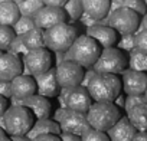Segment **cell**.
Here are the masks:
<instances>
[{"mask_svg":"<svg viewBox=\"0 0 147 141\" xmlns=\"http://www.w3.org/2000/svg\"><path fill=\"white\" fill-rule=\"evenodd\" d=\"M87 89L97 102H114L123 92L121 77L117 74H94L87 84Z\"/></svg>","mask_w":147,"mask_h":141,"instance_id":"obj_1","label":"cell"},{"mask_svg":"<svg viewBox=\"0 0 147 141\" xmlns=\"http://www.w3.org/2000/svg\"><path fill=\"white\" fill-rule=\"evenodd\" d=\"M102 48L98 45L95 39H92L88 35H81L78 36L71 48L66 50V55L63 59L75 60L84 68H92V65L97 62Z\"/></svg>","mask_w":147,"mask_h":141,"instance_id":"obj_2","label":"cell"},{"mask_svg":"<svg viewBox=\"0 0 147 141\" xmlns=\"http://www.w3.org/2000/svg\"><path fill=\"white\" fill-rule=\"evenodd\" d=\"M85 115L91 128L107 132L121 118V108H118L114 102L94 101L90 109L85 112Z\"/></svg>","mask_w":147,"mask_h":141,"instance_id":"obj_3","label":"cell"},{"mask_svg":"<svg viewBox=\"0 0 147 141\" xmlns=\"http://www.w3.org/2000/svg\"><path fill=\"white\" fill-rule=\"evenodd\" d=\"M5 117V128L9 135H26L35 122L32 111L23 105H10Z\"/></svg>","mask_w":147,"mask_h":141,"instance_id":"obj_4","label":"cell"},{"mask_svg":"<svg viewBox=\"0 0 147 141\" xmlns=\"http://www.w3.org/2000/svg\"><path fill=\"white\" fill-rule=\"evenodd\" d=\"M128 66V58L120 48H102L92 69L97 74H117L120 75Z\"/></svg>","mask_w":147,"mask_h":141,"instance_id":"obj_5","label":"cell"},{"mask_svg":"<svg viewBox=\"0 0 147 141\" xmlns=\"http://www.w3.org/2000/svg\"><path fill=\"white\" fill-rule=\"evenodd\" d=\"M43 35H45L46 48L53 52H66L74 43V40L78 38L77 29L66 22L58 23L46 29Z\"/></svg>","mask_w":147,"mask_h":141,"instance_id":"obj_6","label":"cell"},{"mask_svg":"<svg viewBox=\"0 0 147 141\" xmlns=\"http://www.w3.org/2000/svg\"><path fill=\"white\" fill-rule=\"evenodd\" d=\"M55 74L61 88H74L82 84L85 70L75 60L63 59L55 66Z\"/></svg>","mask_w":147,"mask_h":141,"instance_id":"obj_7","label":"cell"},{"mask_svg":"<svg viewBox=\"0 0 147 141\" xmlns=\"http://www.w3.org/2000/svg\"><path fill=\"white\" fill-rule=\"evenodd\" d=\"M108 25L114 28L118 33L121 35H128V33H136L140 26V16L128 9V7H120L114 12H111Z\"/></svg>","mask_w":147,"mask_h":141,"instance_id":"obj_8","label":"cell"},{"mask_svg":"<svg viewBox=\"0 0 147 141\" xmlns=\"http://www.w3.org/2000/svg\"><path fill=\"white\" fill-rule=\"evenodd\" d=\"M23 65H25V69L28 70V74L35 77V75L46 72L48 69L53 66V58L48 48H38V49L29 50L25 55Z\"/></svg>","mask_w":147,"mask_h":141,"instance_id":"obj_9","label":"cell"},{"mask_svg":"<svg viewBox=\"0 0 147 141\" xmlns=\"http://www.w3.org/2000/svg\"><path fill=\"white\" fill-rule=\"evenodd\" d=\"M63 89V97L61 98L62 105L65 108L80 111V112H87L92 104V98L84 85H78L74 88H62Z\"/></svg>","mask_w":147,"mask_h":141,"instance_id":"obj_10","label":"cell"},{"mask_svg":"<svg viewBox=\"0 0 147 141\" xmlns=\"http://www.w3.org/2000/svg\"><path fill=\"white\" fill-rule=\"evenodd\" d=\"M61 132H69V134H77L81 135L84 131L90 128V124L87 121L85 112L74 111L69 108H65L61 117L58 118Z\"/></svg>","mask_w":147,"mask_h":141,"instance_id":"obj_11","label":"cell"},{"mask_svg":"<svg viewBox=\"0 0 147 141\" xmlns=\"http://www.w3.org/2000/svg\"><path fill=\"white\" fill-rule=\"evenodd\" d=\"M121 84L125 95H144L147 89V72L128 68L121 72Z\"/></svg>","mask_w":147,"mask_h":141,"instance_id":"obj_12","label":"cell"},{"mask_svg":"<svg viewBox=\"0 0 147 141\" xmlns=\"http://www.w3.org/2000/svg\"><path fill=\"white\" fill-rule=\"evenodd\" d=\"M12 105H23L26 108H29L35 117V120L39 118H49L52 115V102L49 101V98L39 95V94H33L28 98L23 99H18L15 97H12Z\"/></svg>","mask_w":147,"mask_h":141,"instance_id":"obj_13","label":"cell"},{"mask_svg":"<svg viewBox=\"0 0 147 141\" xmlns=\"http://www.w3.org/2000/svg\"><path fill=\"white\" fill-rule=\"evenodd\" d=\"M23 69L25 65L19 55H15L12 52L0 53V79L12 81L18 75L23 74Z\"/></svg>","mask_w":147,"mask_h":141,"instance_id":"obj_14","label":"cell"},{"mask_svg":"<svg viewBox=\"0 0 147 141\" xmlns=\"http://www.w3.org/2000/svg\"><path fill=\"white\" fill-rule=\"evenodd\" d=\"M35 25L43 30L58 25V23H62V22H66L68 16L65 13V10L62 7H55V6H43L42 9H39V12L35 15Z\"/></svg>","mask_w":147,"mask_h":141,"instance_id":"obj_15","label":"cell"},{"mask_svg":"<svg viewBox=\"0 0 147 141\" xmlns=\"http://www.w3.org/2000/svg\"><path fill=\"white\" fill-rule=\"evenodd\" d=\"M35 82H36V88H38L36 94L43 95L46 98H55L61 92V87L58 84L56 74H55V66H52L43 74L35 75Z\"/></svg>","mask_w":147,"mask_h":141,"instance_id":"obj_16","label":"cell"},{"mask_svg":"<svg viewBox=\"0 0 147 141\" xmlns=\"http://www.w3.org/2000/svg\"><path fill=\"white\" fill-rule=\"evenodd\" d=\"M10 84H12V97L18 99L28 98L38 92L35 77L30 74H20L16 78H13Z\"/></svg>","mask_w":147,"mask_h":141,"instance_id":"obj_17","label":"cell"},{"mask_svg":"<svg viewBox=\"0 0 147 141\" xmlns=\"http://www.w3.org/2000/svg\"><path fill=\"white\" fill-rule=\"evenodd\" d=\"M87 35L91 36L92 39H95L101 48L114 46V45H117V40H118V32L114 28H111L110 25L108 26H104V25L88 26Z\"/></svg>","mask_w":147,"mask_h":141,"instance_id":"obj_18","label":"cell"},{"mask_svg":"<svg viewBox=\"0 0 147 141\" xmlns=\"http://www.w3.org/2000/svg\"><path fill=\"white\" fill-rule=\"evenodd\" d=\"M136 132L137 130L133 127L127 115L125 117L121 115V118L107 131L110 141H133V137Z\"/></svg>","mask_w":147,"mask_h":141,"instance_id":"obj_19","label":"cell"},{"mask_svg":"<svg viewBox=\"0 0 147 141\" xmlns=\"http://www.w3.org/2000/svg\"><path fill=\"white\" fill-rule=\"evenodd\" d=\"M42 134H61V127H59V122L55 121L53 118H39V120H35L32 128L28 131V137L32 140L38 135H42Z\"/></svg>","mask_w":147,"mask_h":141,"instance_id":"obj_20","label":"cell"},{"mask_svg":"<svg viewBox=\"0 0 147 141\" xmlns=\"http://www.w3.org/2000/svg\"><path fill=\"white\" fill-rule=\"evenodd\" d=\"M82 5L84 13L95 20H101L110 13L111 0H82Z\"/></svg>","mask_w":147,"mask_h":141,"instance_id":"obj_21","label":"cell"},{"mask_svg":"<svg viewBox=\"0 0 147 141\" xmlns=\"http://www.w3.org/2000/svg\"><path fill=\"white\" fill-rule=\"evenodd\" d=\"M19 17H20V12L18 3H15L13 0L0 2V25L13 26Z\"/></svg>","mask_w":147,"mask_h":141,"instance_id":"obj_22","label":"cell"},{"mask_svg":"<svg viewBox=\"0 0 147 141\" xmlns=\"http://www.w3.org/2000/svg\"><path fill=\"white\" fill-rule=\"evenodd\" d=\"M127 118L137 131H147V104L141 102L128 109Z\"/></svg>","mask_w":147,"mask_h":141,"instance_id":"obj_23","label":"cell"},{"mask_svg":"<svg viewBox=\"0 0 147 141\" xmlns=\"http://www.w3.org/2000/svg\"><path fill=\"white\" fill-rule=\"evenodd\" d=\"M43 29L35 26L33 29H30L29 32H26L23 35V42L26 45V48L29 50L32 49H38V48H46L45 45V35H43Z\"/></svg>","mask_w":147,"mask_h":141,"instance_id":"obj_24","label":"cell"},{"mask_svg":"<svg viewBox=\"0 0 147 141\" xmlns=\"http://www.w3.org/2000/svg\"><path fill=\"white\" fill-rule=\"evenodd\" d=\"M128 68L140 72H147V52L134 48L128 55Z\"/></svg>","mask_w":147,"mask_h":141,"instance_id":"obj_25","label":"cell"},{"mask_svg":"<svg viewBox=\"0 0 147 141\" xmlns=\"http://www.w3.org/2000/svg\"><path fill=\"white\" fill-rule=\"evenodd\" d=\"M18 6H19V12L22 16L35 17V15L39 12V9L45 6V3H43V0H22L20 3H18Z\"/></svg>","mask_w":147,"mask_h":141,"instance_id":"obj_26","label":"cell"},{"mask_svg":"<svg viewBox=\"0 0 147 141\" xmlns=\"http://www.w3.org/2000/svg\"><path fill=\"white\" fill-rule=\"evenodd\" d=\"M66 13V16L71 19V22H75L78 20L82 13H84V5H82V0H68V2L63 5L62 7Z\"/></svg>","mask_w":147,"mask_h":141,"instance_id":"obj_27","label":"cell"},{"mask_svg":"<svg viewBox=\"0 0 147 141\" xmlns=\"http://www.w3.org/2000/svg\"><path fill=\"white\" fill-rule=\"evenodd\" d=\"M16 33L13 30L12 26H6V25H0V50L7 52L12 40L15 39Z\"/></svg>","mask_w":147,"mask_h":141,"instance_id":"obj_28","label":"cell"},{"mask_svg":"<svg viewBox=\"0 0 147 141\" xmlns=\"http://www.w3.org/2000/svg\"><path fill=\"white\" fill-rule=\"evenodd\" d=\"M36 25H35V19L30 17V16H22L16 20V23L12 26L15 33L16 35H25L26 32H29L30 29H33Z\"/></svg>","mask_w":147,"mask_h":141,"instance_id":"obj_29","label":"cell"},{"mask_svg":"<svg viewBox=\"0 0 147 141\" xmlns=\"http://www.w3.org/2000/svg\"><path fill=\"white\" fill-rule=\"evenodd\" d=\"M81 141H110V137L105 131H100L90 127L81 134Z\"/></svg>","mask_w":147,"mask_h":141,"instance_id":"obj_30","label":"cell"},{"mask_svg":"<svg viewBox=\"0 0 147 141\" xmlns=\"http://www.w3.org/2000/svg\"><path fill=\"white\" fill-rule=\"evenodd\" d=\"M7 52H12V53L19 55V56H20V55L25 56V55L29 52V49L26 48V45H25V42H23V35H16V36H15V39L12 40V43H10Z\"/></svg>","mask_w":147,"mask_h":141,"instance_id":"obj_31","label":"cell"},{"mask_svg":"<svg viewBox=\"0 0 147 141\" xmlns=\"http://www.w3.org/2000/svg\"><path fill=\"white\" fill-rule=\"evenodd\" d=\"M123 6L134 10L138 16H144L147 13V6L144 0H123Z\"/></svg>","mask_w":147,"mask_h":141,"instance_id":"obj_32","label":"cell"},{"mask_svg":"<svg viewBox=\"0 0 147 141\" xmlns=\"http://www.w3.org/2000/svg\"><path fill=\"white\" fill-rule=\"evenodd\" d=\"M134 45L138 50L147 52V29H138L134 33Z\"/></svg>","mask_w":147,"mask_h":141,"instance_id":"obj_33","label":"cell"},{"mask_svg":"<svg viewBox=\"0 0 147 141\" xmlns=\"http://www.w3.org/2000/svg\"><path fill=\"white\" fill-rule=\"evenodd\" d=\"M117 48H120V49L124 50V52H125V50H127V52L133 50V49L136 48V45H134V33L123 35L121 39L117 40Z\"/></svg>","mask_w":147,"mask_h":141,"instance_id":"obj_34","label":"cell"},{"mask_svg":"<svg viewBox=\"0 0 147 141\" xmlns=\"http://www.w3.org/2000/svg\"><path fill=\"white\" fill-rule=\"evenodd\" d=\"M141 102H146L144 101V95H125V102H124V109L125 112L128 109H131L133 107L141 104Z\"/></svg>","mask_w":147,"mask_h":141,"instance_id":"obj_35","label":"cell"},{"mask_svg":"<svg viewBox=\"0 0 147 141\" xmlns=\"http://www.w3.org/2000/svg\"><path fill=\"white\" fill-rule=\"evenodd\" d=\"M0 95H3L9 99L12 98V84H10V81L0 79Z\"/></svg>","mask_w":147,"mask_h":141,"instance_id":"obj_36","label":"cell"},{"mask_svg":"<svg viewBox=\"0 0 147 141\" xmlns=\"http://www.w3.org/2000/svg\"><path fill=\"white\" fill-rule=\"evenodd\" d=\"M30 141H61V137L59 134H42L32 138Z\"/></svg>","mask_w":147,"mask_h":141,"instance_id":"obj_37","label":"cell"},{"mask_svg":"<svg viewBox=\"0 0 147 141\" xmlns=\"http://www.w3.org/2000/svg\"><path fill=\"white\" fill-rule=\"evenodd\" d=\"M59 137H61V141H81V135H77V134L61 132Z\"/></svg>","mask_w":147,"mask_h":141,"instance_id":"obj_38","label":"cell"},{"mask_svg":"<svg viewBox=\"0 0 147 141\" xmlns=\"http://www.w3.org/2000/svg\"><path fill=\"white\" fill-rule=\"evenodd\" d=\"M9 107H10L9 98H6V97H3V95H0V115H3Z\"/></svg>","mask_w":147,"mask_h":141,"instance_id":"obj_39","label":"cell"},{"mask_svg":"<svg viewBox=\"0 0 147 141\" xmlns=\"http://www.w3.org/2000/svg\"><path fill=\"white\" fill-rule=\"evenodd\" d=\"M68 0H43V3L46 6H55V7H63V5Z\"/></svg>","mask_w":147,"mask_h":141,"instance_id":"obj_40","label":"cell"},{"mask_svg":"<svg viewBox=\"0 0 147 141\" xmlns=\"http://www.w3.org/2000/svg\"><path fill=\"white\" fill-rule=\"evenodd\" d=\"M133 141H147V131H137L133 137Z\"/></svg>","mask_w":147,"mask_h":141,"instance_id":"obj_41","label":"cell"},{"mask_svg":"<svg viewBox=\"0 0 147 141\" xmlns=\"http://www.w3.org/2000/svg\"><path fill=\"white\" fill-rule=\"evenodd\" d=\"M124 102H125V97L123 95V92L115 98V101H114V104L118 107V108H124Z\"/></svg>","mask_w":147,"mask_h":141,"instance_id":"obj_42","label":"cell"},{"mask_svg":"<svg viewBox=\"0 0 147 141\" xmlns=\"http://www.w3.org/2000/svg\"><path fill=\"white\" fill-rule=\"evenodd\" d=\"M12 141H30L28 135H10Z\"/></svg>","mask_w":147,"mask_h":141,"instance_id":"obj_43","label":"cell"},{"mask_svg":"<svg viewBox=\"0 0 147 141\" xmlns=\"http://www.w3.org/2000/svg\"><path fill=\"white\" fill-rule=\"evenodd\" d=\"M140 29H147V13L143 16V19L140 20V26H138Z\"/></svg>","mask_w":147,"mask_h":141,"instance_id":"obj_44","label":"cell"},{"mask_svg":"<svg viewBox=\"0 0 147 141\" xmlns=\"http://www.w3.org/2000/svg\"><path fill=\"white\" fill-rule=\"evenodd\" d=\"M0 141H12L10 135H3V137H0Z\"/></svg>","mask_w":147,"mask_h":141,"instance_id":"obj_45","label":"cell"},{"mask_svg":"<svg viewBox=\"0 0 147 141\" xmlns=\"http://www.w3.org/2000/svg\"><path fill=\"white\" fill-rule=\"evenodd\" d=\"M3 135H9V134H7V131L3 127H0V137H3Z\"/></svg>","mask_w":147,"mask_h":141,"instance_id":"obj_46","label":"cell"},{"mask_svg":"<svg viewBox=\"0 0 147 141\" xmlns=\"http://www.w3.org/2000/svg\"><path fill=\"white\" fill-rule=\"evenodd\" d=\"M144 101H146V104H147V89H146V92H144Z\"/></svg>","mask_w":147,"mask_h":141,"instance_id":"obj_47","label":"cell"},{"mask_svg":"<svg viewBox=\"0 0 147 141\" xmlns=\"http://www.w3.org/2000/svg\"><path fill=\"white\" fill-rule=\"evenodd\" d=\"M13 2H15V3H20V2H22V0H13Z\"/></svg>","mask_w":147,"mask_h":141,"instance_id":"obj_48","label":"cell"},{"mask_svg":"<svg viewBox=\"0 0 147 141\" xmlns=\"http://www.w3.org/2000/svg\"><path fill=\"white\" fill-rule=\"evenodd\" d=\"M0 2H6V0H0Z\"/></svg>","mask_w":147,"mask_h":141,"instance_id":"obj_49","label":"cell"}]
</instances>
